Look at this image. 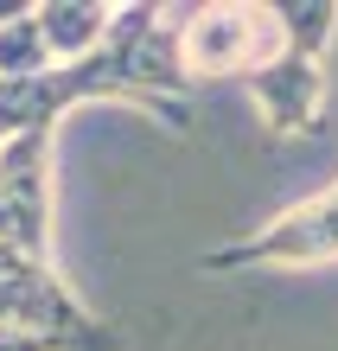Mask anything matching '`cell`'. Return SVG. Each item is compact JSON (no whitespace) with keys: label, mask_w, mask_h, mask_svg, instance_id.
Returning <instances> with one entry per match:
<instances>
[{"label":"cell","mask_w":338,"mask_h":351,"mask_svg":"<svg viewBox=\"0 0 338 351\" xmlns=\"http://www.w3.org/2000/svg\"><path fill=\"white\" fill-rule=\"evenodd\" d=\"M332 256H338V179L326 192L274 211L249 237L217 243L204 256V268L210 275H237V268H313V262H332Z\"/></svg>","instance_id":"cell-4"},{"label":"cell","mask_w":338,"mask_h":351,"mask_svg":"<svg viewBox=\"0 0 338 351\" xmlns=\"http://www.w3.org/2000/svg\"><path fill=\"white\" fill-rule=\"evenodd\" d=\"M0 351H71L58 339H32V332H13V326H0Z\"/></svg>","instance_id":"cell-6"},{"label":"cell","mask_w":338,"mask_h":351,"mask_svg":"<svg viewBox=\"0 0 338 351\" xmlns=\"http://www.w3.org/2000/svg\"><path fill=\"white\" fill-rule=\"evenodd\" d=\"M0 326L32 339H58L71 351H121V332L102 326L71 294V281L51 268V256H26L0 243Z\"/></svg>","instance_id":"cell-2"},{"label":"cell","mask_w":338,"mask_h":351,"mask_svg":"<svg viewBox=\"0 0 338 351\" xmlns=\"http://www.w3.org/2000/svg\"><path fill=\"white\" fill-rule=\"evenodd\" d=\"M287 26L281 7H192L179 13V58L185 77H256L268 58H281Z\"/></svg>","instance_id":"cell-3"},{"label":"cell","mask_w":338,"mask_h":351,"mask_svg":"<svg viewBox=\"0 0 338 351\" xmlns=\"http://www.w3.org/2000/svg\"><path fill=\"white\" fill-rule=\"evenodd\" d=\"M115 13H121L115 0H45V7H32V26L45 38V51H51V71L90 64V58L109 45Z\"/></svg>","instance_id":"cell-5"},{"label":"cell","mask_w":338,"mask_h":351,"mask_svg":"<svg viewBox=\"0 0 338 351\" xmlns=\"http://www.w3.org/2000/svg\"><path fill=\"white\" fill-rule=\"evenodd\" d=\"M287 45L281 58H268L256 77H243L249 102L262 109L268 134H319L326 128V45L338 32L332 0H293L281 7Z\"/></svg>","instance_id":"cell-1"}]
</instances>
